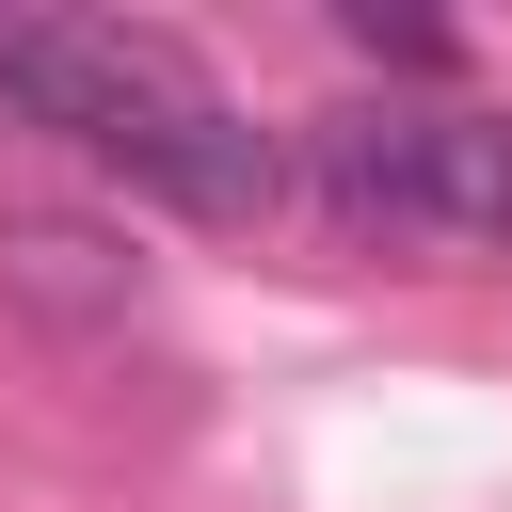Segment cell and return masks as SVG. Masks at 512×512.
<instances>
[{"label": "cell", "instance_id": "cell-1", "mask_svg": "<svg viewBox=\"0 0 512 512\" xmlns=\"http://www.w3.org/2000/svg\"><path fill=\"white\" fill-rule=\"evenodd\" d=\"M0 112L64 128L80 160H112L128 192H160L176 224H256L288 208V144L144 16H0Z\"/></svg>", "mask_w": 512, "mask_h": 512}, {"label": "cell", "instance_id": "cell-2", "mask_svg": "<svg viewBox=\"0 0 512 512\" xmlns=\"http://www.w3.org/2000/svg\"><path fill=\"white\" fill-rule=\"evenodd\" d=\"M304 208L368 256H512V112L448 96H336L288 144Z\"/></svg>", "mask_w": 512, "mask_h": 512}, {"label": "cell", "instance_id": "cell-3", "mask_svg": "<svg viewBox=\"0 0 512 512\" xmlns=\"http://www.w3.org/2000/svg\"><path fill=\"white\" fill-rule=\"evenodd\" d=\"M0 288L48 304V320H112V304H128V256H112L96 224H0Z\"/></svg>", "mask_w": 512, "mask_h": 512}, {"label": "cell", "instance_id": "cell-4", "mask_svg": "<svg viewBox=\"0 0 512 512\" xmlns=\"http://www.w3.org/2000/svg\"><path fill=\"white\" fill-rule=\"evenodd\" d=\"M336 32H352L384 80H448V64H464V32H448V16H416V0H336Z\"/></svg>", "mask_w": 512, "mask_h": 512}]
</instances>
